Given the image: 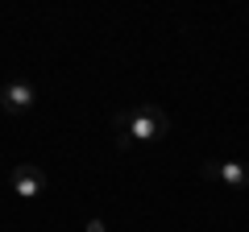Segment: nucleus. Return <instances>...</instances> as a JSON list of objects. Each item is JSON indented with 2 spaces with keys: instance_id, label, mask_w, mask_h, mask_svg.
<instances>
[{
  "instance_id": "obj_1",
  "label": "nucleus",
  "mask_w": 249,
  "mask_h": 232,
  "mask_svg": "<svg viewBox=\"0 0 249 232\" xmlns=\"http://www.w3.org/2000/svg\"><path fill=\"white\" fill-rule=\"evenodd\" d=\"M112 129H116V149H133L142 141H162L170 133V116L158 104H137V108L116 112Z\"/></svg>"
},
{
  "instance_id": "obj_2",
  "label": "nucleus",
  "mask_w": 249,
  "mask_h": 232,
  "mask_svg": "<svg viewBox=\"0 0 249 232\" xmlns=\"http://www.w3.org/2000/svg\"><path fill=\"white\" fill-rule=\"evenodd\" d=\"M204 179L224 182V187H232V191H249V166H245V162H220V158H212V162H204Z\"/></svg>"
},
{
  "instance_id": "obj_3",
  "label": "nucleus",
  "mask_w": 249,
  "mask_h": 232,
  "mask_svg": "<svg viewBox=\"0 0 249 232\" xmlns=\"http://www.w3.org/2000/svg\"><path fill=\"white\" fill-rule=\"evenodd\" d=\"M9 187L17 191L21 199H37V195L46 191V174H42V166H34V162H21V166H13Z\"/></svg>"
},
{
  "instance_id": "obj_4",
  "label": "nucleus",
  "mask_w": 249,
  "mask_h": 232,
  "mask_svg": "<svg viewBox=\"0 0 249 232\" xmlns=\"http://www.w3.org/2000/svg\"><path fill=\"white\" fill-rule=\"evenodd\" d=\"M34 99H37V91H34V83H25V79H13L9 87L0 91V108H4L9 116L29 112V108H34Z\"/></svg>"
},
{
  "instance_id": "obj_5",
  "label": "nucleus",
  "mask_w": 249,
  "mask_h": 232,
  "mask_svg": "<svg viewBox=\"0 0 249 232\" xmlns=\"http://www.w3.org/2000/svg\"><path fill=\"white\" fill-rule=\"evenodd\" d=\"M83 232H108V224L104 220H88V224H83Z\"/></svg>"
}]
</instances>
